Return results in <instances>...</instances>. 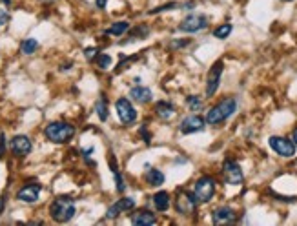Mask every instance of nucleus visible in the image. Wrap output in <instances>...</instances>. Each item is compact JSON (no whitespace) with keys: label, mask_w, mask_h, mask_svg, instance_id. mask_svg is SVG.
<instances>
[{"label":"nucleus","mask_w":297,"mask_h":226,"mask_svg":"<svg viewBox=\"0 0 297 226\" xmlns=\"http://www.w3.org/2000/svg\"><path fill=\"white\" fill-rule=\"evenodd\" d=\"M283 2H294V0H283Z\"/></svg>","instance_id":"nucleus-34"},{"label":"nucleus","mask_w":297,"mask_h":226,"mask_svg":"<svg viewBox=\"0 0 297 226\" xmlns=\"http://www.w3.org/2000/svg\"><path fill=\"white\" fill-rule=\"evenodd\" d=\"M95 112H97V115H99V119L101 120L108 119V104H106V99H104V97H101V99L97 101Z\"/></svg>","instance_id":"nucleus-23"},{"label":"nucleus","mask_w":297,"mask_h":226,"mask_svg":"<svg viewBox=\"0 0 297 226\" xmlns=\"http://www.w3.org/2000/svg\"><path fill=\"white\" fill-rule=\"evenodd\" d=\"M40 190H42L40 184H24L17 192V199L22 201V203H37L40 195Z\"/></svg>","instance_id":"nucleus-15"},{"label":"nucleus","mask_w":297,"mask_h":226,"mask_svg":"<svg viewBox=\"0 0 297 226\" xmlns=\"http://www.w3.org/2000/svg\"><path fill=\"white\" fill-rule=\"evenodd\" d=\"M208 28V17L204 15H188V17L179 24V29L184 33H197Z\"/></svg>","instance_id":"nucleus-10"},{"label":"nucleus","mask_w":297,"mask_h":226,"mask_svg":"<svg viewBox=\"0 0 297 226\" xmlns=\"http://www.w3.org/2000/svg\"><path fill=\"white\" fill-rule=\"evenodd\" d=\"M236 110H237V101L234 97H226L219 104L210 108V112L206 113V119L204 120L210 126H217L221 122H225L226 119H230L232 115L236 113Z\"/></svg>","instance_id":"nucleus-1"},{"label":"nucleus","mask_w":297,"mask_h":226,"mask_svg":"<svg viewBox=\"0 0 297 226\" xmlns=\"http://www.w3.org/2000/svg\"><path fill=\"white\" fill-rule=\"evenodd\" d=\"M232 24H223V26H219V28L213 29V37H217V39L225 40L228 39V35L232 33Z\"/></svg>","instance_id":"nucleus-24"},{"label":"nucleus","mask_w":297,"mask_h":226,"mask_svg":"<svg viewBox=\"0 0 297 226\" xmlns=\"http://www.w3.org/2000/svg\"><path fill=\"white\" fill-rule=\"evenodd\" d=\"M148 31H150V29L148 28H137L133 31V33H131V37H129V40H126V42H131V40H135V39H139V37H146V35H148ZM126 42H124V44H126Z\"/></svg>","instance_id":"nucleus-27"},{"label":"nucleus","mask_w":297,"mask_h":226,"mask_svg":"<svg viewBox=\"0 0 297 226\" xmlns=\"http://www.w3.org/2000/svg\"><path fill=\"white\" fill-rule=\"evenodd\" d=\"M95 62H97V68L108 69L110 66H112V56L106 55V53H101V55L95 56Z\"/></svg>","instance_id":"nucleus-25"},{"label":"nucleus","mask_w":297,"mask_h":226,"mask_svg":"<svg viewBox=\"0 0 297 226\" xmlns=\"http://www.w3.org/2000/svg\"><path fill=\"white\" fill-rule=\"evenodd\" d=\"M175 210L180 215H193L197 210V201L193 197V193L186 192V190H179V193L175 195Z\"/></svg>","instance_id":"nucleus-5"},{"label":"nucleus","mask_w":297,"mask_h":226,"mask_svg":"<svg viewBox=\"0 0 297 226\" xmlns=\"http://www.w3.org/2000/svg\"><path fill=\"white\" fill-rule=\"evenodd\" d=\"M204 128H206V120L202 119L201 115H190V117L182 119V122L179 124L180 133H184V135H190V133L202 131Z\"/></svg>","instance_id":"nucleus-11"},{"label":"nucleus","mask_w":297,"mask_h":226,"mask_svg":"<svg viewBox=\"0 0 297 226\" xmlns=\"http://www.w3.org/2000/svg\"><path fill=\"white\" fill-rule=\"evenodd\" d=\"M268 144L270 148L274 150L277 155H281V157H286L290 159L296 155V144H294V141L292 139H286V137H279V135H274L268 139Z\"/></svg>","instance_id":"nucleus-6"},{"label":"nucleus","mask_w":297,"mask_h":226,"mask_svg":"<svg viewBox=\"0 0 297 226\" xmlns=\"http://www.w3.org/2000/svg\"><path fill=\"white\" fill-rule=\"evenodd\" d=\"M131 223H133V225L152 226L157 223V217H155V214L148 212V210H139V212H135V214L131 215Z\"/></svg>","instance_id":"nucleus-18"},{"label":"nucleus","mask_w":297,"mask_h":226,"mask_svg":"<svg viewBox=\"0 0 297 226\" xmlns=\"http://www.w3.org/2000/svg\"><path fill=\"white\" fill-rule=\"evenodd\" d=\"M133 208H135V199L122 197V199H119V201H115V203L108 208L106 217L108 219H115V217H119L120 214H126L128 210H133Z\"/></svg>","instance_id":"nucleus-13"},{"label":"nucleus","mask_w":297,"mask_h":226,"mask_svg":"<svg viewBox=\"0 0 297 226\" xmlns=\"http://www.w3.org/2000/svg\"><path fill=\"white\" fill-rule=\"evenodd\" d=\"M129 29V22L128 20H120V22H115L112 24L110 28L104 31L106 35H112V37H120V35H124L126 31Z\"/></svg>","instance_id":"nucleus-21"},{"label":"nucleus","mask_w":297,"mask_h":226,"mask_svg":"<svg viewBox=\"0 0 297 226\" xmlns=\"http://www.w3.org/2000/svg\"><path fill=\"white\" fill-rule=\"evenodd\" d=\"M186 102H188L190 110H193V112H199V110L202 108V101L197 95H190L188 99H186Z\"/></svg>","instance_id":"nucleus-26"},{"label":"nucleus","mask_w":297,"mask_h":226,"mask_svg":"<svg viewBox=\"0 0 297 226\" xmlns=\"http://www.w3.org/2000/svg\"><path fill=\"white\" fill-rule=\"evenodd\" d=\"M223 177H225V181L228 182V184H232V186H239V184H242V181H244L241 166H239L236 161H232V159L225 161V164H223Z\"/></svg>","instance_id":"nucleus-7"},{"label":"nucleus","mask_w":297,"mask_h":226,"mask_svg":"<svg viewBox=\"0 0 297 226\" xmlns=\"http://www.w3.org/2000/svg\"><path fill=\"white\" fill-rule=\"evenodd\" d=\"M144 181L150 186H161L164 184V173L157 168H148L144 173Z\"/></svg>","instance_id":"nucleus-19"},{"label":"nucleus","mask_w":297,"mask_h":226,"mask_svg":"<svg viewBox=\"0 0 297 226\" xmlns=\"http://www.w3.org/2000/svg\"><path fill=\"white\" fill-rule=\"evenodd\" d=\"M292 141H294V144L297 146V128L294 130V135H292Z\"/></svg>","instance_id":"nucleus-33"},{"label":"nucleus","mask_w":297,"mask_h":226,"mask_svg":"<svg viewBox=\"0 0 297 226\" xmlns=\"http://www.w3.org/2000/svg\"><path fill=\"white\" fill-rule=\"evenodd\" d=\"M215 190H217V182L213 177L204 175L201 179H197L195 186H193V197H195L197 204L210 203L215 195Z\"/></svg>","instance_id":"nucleus-4"},{"label":"nucleus","mask_w":297,"mask_h":226,"mask_svg":"<svg viewBox=\"0 0 297 226\" xmlns=\"http://www.w3.org/2000/svg\"><path fill=\"white\" fill-rule=\"evenodd\" d=\"M44 135L48 141L55 142V144H64V142L73 139V135H75V126L69 124V122H62V120L50 122V124L46 126Z\"/></svg>","instance_id":"nucleus-2"},{"label":"nucleus","mask_w":297,"mask_h":226,"mask_svg":"<svg viewBox=\"0 0 297 226\" xmlns=\"http://www.w3.org/2000/svg\"><path fill=\"white\" fill-rule=\"evenodd\" d=\"M108 4V0H95V6L99 7V9H104Z\"/></svg>","instance_id":"nucleus-32"},{"label":"nucleus","mask_w":297,"mask_h":226,"mask_svg":"<svg viewBox=\"0 0 297 226\" xmlns=\"http://www.w3.org/2000/svg\"><path fill=\"white\" fill-rule=\"evenodd\" d=\"M31 148H33V146H31L29 137L15 135L11 139V152H13V155H17V157H26V155H29Z\"/></svg>","instance_id":"nucleus-14"},{"label":"nucleus","mask_w":297,"mask_h":226,"mask_svg":"<svg viewBox=\"0 0 297 226\" xmlns=\"http://www.w3.org/2000/svg\"><path fill=\"white\" fill-rule=\"evenodd\" d=\"M77 208H75V201L71 197H57L50 206L51 219L57 223H67L73 219Z\"/></svg>","instance_id":"nucleus-3"},{"label":"nucleus","mask_w":297,"mask_h":226,"mask_svg":"<svg viewBox=\"0 0 297 226\" xmlns=\"http://www.w3.org/2000/svg\"><path fill=\"white\" fill-rule=\"evenodd\" d=\"M223 69H225L223 60H217V62L210 68L208 77H206V97H213L215 93H217L219 84H221V75H223Z\"/></svg>","instance_id":"nucleus-9"},{"label":"nucleus","mask_w":297,"mask_h":226,"mask_svg":"<svg viewBox=\"0 0 297 226\" xmlns=\"http://www.w3.org/2000/svg\"><path fill=\"white\" fill-rule=\"evenodd\" d=\"M153 112H155V115H157L159 119L170 120L175 115V106L168 101H159V102H155Z\"/></svg>","instance_id":"nucleus-17"},{"label":"nucleus","mask_w":297,"mask_h":226,"mask_svg":"<svg viewBox=\"0 0 297 226\" xmlns=\"http://www.w3.org/2000/svg\"><path fill=\"white\" fill-rule=\"evenodd\" d=\"M129 99L133 102H137V104H148V102H152L153 93L150 88L135 86V88H131V91H129Z\"/></svg>","instance_id":"nucleus-16"},{"label":"nucleus","mask_w":297,"mask_h":226,"mask_svg":"<svg viewBox=\"0 0 297 226\" xmlns=\"http://www.w3.org/2000/svg\"><path fill=\"white\" fill-rule=\"evenodd\" d=\"M115 110H117V115L122 124H131V122H135V119H137V112H135L133 104H131V101L126 99V97L117 99Z\"/></svg>","instance_id":"nucleus-8"},{"label":"nucleus","mask_w":297,"mask_h":226,"mask_svg":"<svg viewBox=\"0 0 297 226\" xmlns=\"http://www.w3.org/2000/svg\"><path fill=\"white\" fill-rule=\"evenodd\" d=\"M212 221H213V225H219V226L234 225L237 221V214H236V210L230 208V206H219V208L213 210Z\"/></svg>","instance_id":"nucleus-12"},{"label":"nucleus","mask_w":297,"mask_h":226,"mask_svg":"<svg viewBox=\"0 0 297 226\" xmlns=\"http://www.w3.org/2000/svg\"><path fill=\"white\" fill-rule=\"evenodd\" d=\"M153 204L159 212H166L170 208V193L168 192H157L153 195Z\"/></svg>","instance_id":"nucleus-20"},{"label":"nucleus","mask_w":297,"mask_h":226,"mask_svg":"<svg viewBox=\"0 0 297 226\" xmlns=\"http://www.w3.org/2000/svg\"><path fill=\"white\" fill-rule=\"evenodd\" d=\"M113 175H115V182H117V192L122 193L124 192V181H122V175H120V171H113Z\"/></svg>","instance_id":"nucleus-28"},{"label":"nucleus","mask_w":297,"mask_h":226,"mask_svg":"<svg viewBox=\"0 0 297 226\" xmlns=\"http://www.w3.org/2000/svg\"><path fill=\"white\" fill-rule=\"evenodd\" d=\"M97 55H99V51H97L95 48H88V50H86V58H88V60H93Z\"/></svg>","instance_id":"nucleus-30"},{"label":"nucleus","mask_w":297,"mask_h":226,"mask_svg":"<svg viewBox=\"0 0 297 226\" xmlns=\"http://www.w3.org/2000/svg\"><path fill=\"white\" fill-rule=\"evenodd\" d=\"M6 155V135L0 133V159Z\"/></svg>","instance_id":"nucleus-29"},{"label":"nucleus","mask_w":297,"mask_h":226,"mask_svg":"<svg viewBox=\"0 0 297 226\" xmlns=\"http://www.w3.org/2000/svg\"><path fill=\"white\" fill-rule=\"evenodd\" d=\"M9 22V13L7 11H0V26H4V24Z\"/></svg>","instance_id":"nucleus-31"},{"label":"nucleus","mask_w":297,"mask_h":226,"mask_svg":"<svg viewBox=\"0 0 297 226\" xmlns=\"http://www.w3.org/2000/svg\"><path fill=\"white\" fill-rule=\"evenodd\" d=\"M37 48H39V42L35 39H26L20 44V51H22L24 55H33L35 51H37Z\"/></svg>","instance_id":"nucleus-22"}]
</instances>
